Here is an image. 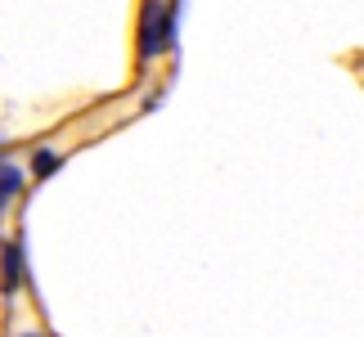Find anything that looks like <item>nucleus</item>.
<instances>
[{"label":"nucleus","instance_id":"obj_1","mask_svg":"<svg viewBox=\"0 0 364 337\" xmlns=\"http://www.w3.org/2000/svg\"><path fill=\"white\" fill-rule=\"evenodd\" d=\"M176 46V0H144L139 9V63H158Z\"/></svg>","mask_w":364,"mask_h":337},{"label":"nucleus","instance_id":"obj_2","mask_svg":"<svg viewBox=\"0 0 364 337\" xmlns=\"http://www.w3.org/2000/svg\"><path fill=\"white\" fill-rule=\"evenodd\" d=\"M27 284V257H23V238L14 234L0 243V297L18 301V292Z\"/></svg>","mask_w":364,"mask_h":337},{"label":"nucleus","instance_id":"obj_3","mask_svg":"<svg viewBox=\"0 0 364 337\" xmlns=\"http://www.w3.org/2000/svg\"><path fill=\"white\" fill-rule=\"evenodd\" d=\"M23 193H27V171H23V162H14V158H5V153H0V225H5L9 207L18 203Z\"/></svg>","mask_w":364,"mask_h":337},{"label":"nucleus","instance_id":"obj_4","mask_svg":"<svg viewBox=\"0 0 364 337\" xmlns=\"http://www.w3.org/2000/svg\"><path fill=\"white\" fill-rule=\"evenodd\" d=\"M63 158H68L63 149H36V153H32V171H27V180H50V176L63 166Z\"/></svg>","mask_w":364,"mask_h":337},{"label":"nucleus","instance_id":"obj_5","mask_svg":"<svg viewBox=\"0 0 364 337\" xmlns=\"http://www.w3.org/2000/svg\"><path fill=\"white\" fill-rule=\"evenodd\" d=\"M5 337H46V333H41L36 324H9V333Z\"/></svg>","mask_w":364,"mask_h":337}]
</instances>
